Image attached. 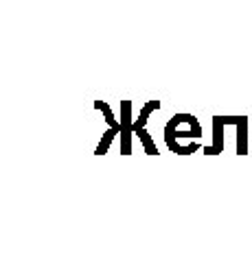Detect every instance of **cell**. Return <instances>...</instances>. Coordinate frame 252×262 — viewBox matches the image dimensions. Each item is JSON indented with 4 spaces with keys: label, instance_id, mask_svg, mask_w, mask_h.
<instances>
[{
    "label": "cell",
    "instance_id": "6da1fadb",
    "mask_svg": "<svg viewBox=\"0 0 252 262\" xmlns=\"http://www.w3.org/2000/svg\"><path fill=\"white\" fill-rule=\"evenodd\" d=\"M200 138H202V125L193 114H176L165 125V144L176 155H191V151L186 149L182 140H186L189 146L202 149Z\"/></svg>",
    "mask_w": 252,
    "mask_h": 262
},
{
    "label": "cell",
    "instance_id": "7a4b0ae2",
    "mask_svg": "<svg viewBox=\"0 0 252 262\" xmlns=\"http://www.w3.org/2000/svg\"><path fill=\"white\" fill-rule=\"evenodd\" d=\"M121 155H132V136H134V120H132V101L121 103Z\"/></svg>",
    "mask_w": 252,
    "mask_h": 262
},
{
    "label": "cell",
    "instance_id": "3957f363",
    "mask_svg": "<svg viewBox=\"0 0 252 262\" xmlns=\"http://www.w3.org/2000/svg\"><path fill=\"white\" fill-rule=\"evenodd\" d=\"M219 116L226 127L237 129V155L239 158L248 155V114H230V116L219 114Z\"/></svg>",
    "mask_w": 252,
    "mask_h": 262
},
{
    "label": "cell",
    "instance_id": "277c9868",
    "mask_svg": "<svg viewBox=\"0 0 252 262\" xmlns=\"http://www.w3.org/2000/svg\"><path fill=\"white\" fill-rule=\"evenodd\" d=\"M210 125H213V142H210V146H206L204 153L206 155H219L224 151V144H226V140H224L226 125L222 122V118H219V114H215V116L210 118Z\"/></svg>",
    "mask_w": 252,
    "mask_h": 262
},
{
    "label": "cell",
    "instance_id": "5b68a950",
    "mask_svg": "<svg viewBox=\"0 0 252 262\" xmlns=\"http://www.w3.org/2000/svg\"><path fill=\"white\" fill-rule=\"evenodd\" d=\"M158 110H160V101H147V103H145L141 114H138V118L134 120V134H136V131H141V129H145L149 116H151L153 112H158Z\"/></svg>",
    "mask_w": 252,
    "mask_h": 262
},
{
    "label": "cell",
    "instance_id": "8992f818",
    "mask_svg": "<svg viewBox=\"0 0 252 262\" xmlns=\"http://www.w3.org/2000/svg\"><path fill=\"white\" fill-rule=\"evenodd\" d=\"M94 110H99L103 114V118H105V122H108L110 129H121V122L117 120L114 112H112V107L105 101H94Z\"/></svg>",
    "mask_w": 252,
    "mask_h": 262
},
{
    "label": "cell",
    "instance_id": "52a82bcc",
    "mask_svg": "<svg viewBox=\"0 0 252 262\" xmlns=\"http://www.w3.org/2000/svg\"><path fill=\"white\" fill-rule=\"evenodd\" d=\"M134 136H136L138 140L143 142V149H145V153H147V155H158V153H160V151H158V146H156V142H153V136L149 134L147 129L136 131Z\"/></svg>",
    "mask_w": 252,
    "mask_h": 262
},
{
    "label": "cell",
    "instance_id": "ba28073f",
    "mask_svg": "<svg viewBox=\"0 0 252 262\" xmlns=\"http://www.w3.org/2000/svg\"><path fill=\"white\" fill-rule=\"evenodd\" d=\"M121 134V129H108V131H103V136H101V142L96 144V149H94V155H105L110 151V144L112 140Z\"/></svg>",
    "mask_w": 252,
    "mask_h": 262
}]
</instances>
